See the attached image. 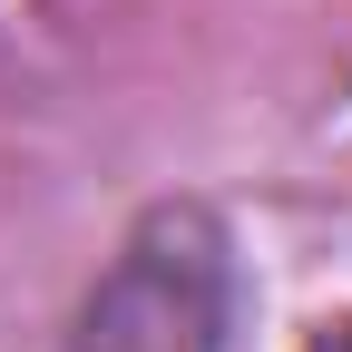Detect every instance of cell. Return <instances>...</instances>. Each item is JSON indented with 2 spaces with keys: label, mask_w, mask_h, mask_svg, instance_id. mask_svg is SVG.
Listing matches in <instances>:
<instances>
[{
  "label": "cell",
  "mask_w": 352,
  "mask_h": 352,
  "mask_svg": "<svg viewBox=\"0 0 352 352\" xmlns=\"http://www.w3.org/2000/svg\"><path fill=\"white\" fill-rule=\"evenodd\" d=\"M69 352H235V254L206 206H157L78 303Z\"/></svg>",
  "instance_id": "cell-1"
},
{
  "label": "cell",
  "mask_w": 352,
  "mask_h": 352,
  "mask_svg": "<svg viewBox=\"0 0 352 352\" xmlns=\"http://www.w3.org/2000/svg\"><path fill=\"white\" fill-rule=\"evenodd\" d=\"M314 352H352V314H333V323L314 333Z\"/></svg>",
  "instance_id": "cell-2"
}]
</instances>
